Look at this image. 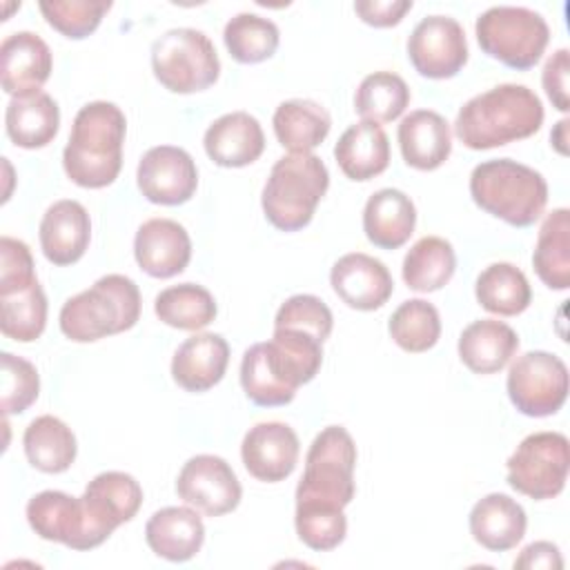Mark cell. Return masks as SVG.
Instances as JSON below:
<instances>
[{
	"instance_id": "obj_1",
	"label": "cell",
	"mask_w": 570,
	"mask_h": 570,
	"mask_svg": "<svg viewBox=\"0 0 570 570\" xmlns=\"http://www.w3.org/2000/svg\"><path fill=\"white\" fill-rule=\"evenodd\" d=\"M541 98L525 85L503 82L472 96L456 114L454 136L474 151L534 136L543 125Z\"/></svg>"
},
{
	"instance_id": "obj_2",
	"label": "cell",
	"mask_w": 570,
	"mask_h": 570,
	"mask_svg": "<svg viewBox=\"0 0 570 570\" xmlns=\"http://www.w3.org/2000/svg\"><path fill=\"white\" fill-rule=\"evenodd\" d=\"M127 118L109 100H94L80 107L62 151V167L71 183L85 189L111 185L122 167V142Z\"/></svg>"
},
{
	"instance_id": "obj_3",
	"label": "cell",
	"mask_w": 570,
	"mask_h": 570,
	"mask_svg": "<svg viewBox=\"0 0 570 570\" xmlns=\"http://www.w3.org/2000/svg\"><path fill=\"white\" fill-rule=\"evenodd\" d=\"M356 443L343 425L321 430L307 454L296 485V512H343L352 503Z\"/></svg>"
},
{
	"instance_id": "obj_4",
	"label": "cell",
	"mask_w": 570,
	"mask_h": 570,
	"mask_svg": "<svg viewBox=\"0 0 570 570\" xmlns=\"http://www.w3.org/2000/svg\"><path fill=\"white\" fill-rule=\"evenodd\" d=\"M470 196L476 207L512 227L534 225L548 203L546 178L512 158L479 163L470 174Z\"/></svg>"
},
{
	"instance_id": "obj_5",
	"label": "cell",
	"mask_w": 570,
	"mask_h": 570,
	"mask_svg": "<svg viewBox=\"0 0 570 570\" xmlns=\"http://www.w3.org/2000/svg\"><path fill=\"white\" fill-rule=\"evenodd\" d=\"M140 318L138 285L125 274L100 276L89 289L65 301L60 332L76 343H94L131 330Z\"/></svg>"
},
{
	"instance_id": "obj_6",
	"label": "cell",
	"mask_w": 570,
	"mask_h": 570,
	"mask_svg": "<svg viewBox=\"0 0 570 570\" xmlns=\"http://www.w3.org/2000/svg\"><path fill=\"white\" fill-rule=\"evenodd\" d=\"M330 187V171L316 154H287L272 165L263 185L265 218L281 232H298L314 218Z\"/></svg>"
},
{
	"instance_id": "obj_7",
	"label": "cell",
	"mask_w": 570,
	"mask_h": 570,
	"mask_svg": "<svg viewBox=\"0 0 570 570\" xmlns=\"http://www.w3.org/2000/svg\"><path fill=\"white\" fill-rule=\"evenodd\" d=\"M474 33L485 56L517 71L532 69L550 42L546 18L528 7L512 4L485 9L476 18Z\"/></svg>"
},
{
	"instance_id": "obj_8",
	"label": "cell",
	"mask_w": 570,
	"mask_h": 570,
	"mask_svg": "<svg viewBox=\"0 0 570 570\" xmlns=\"http://www.w3.org/2000/svg\"><path fill=\"white\" fill-rule=\"evenodd\" d=\"M151 69L171 94H196L218 80L220 60L209 36L191 27H178L154 40Z\"/></svg>"
},
{
	"instance_id": "obj_9",
	"label": "cell",
	"mask_w": 570,
	"mask_h": 570,
	"mask_svg": "<svg viewBox=\"0 0 570 570\" xmlns=\"http://www.w3.org/2000/svg\"><path fill=\"white\" fill-rule=\"evenodd\" d=\"M570 468V443L561 432L528 434L505 461V481L519 494L534 501L563 492Z\"/></svg>"
},
{
	"instance_id": "obj_10",
	"label": "cell",
	"mask_w": 570,
	"mask_h": 570,
	"mask_svg": "<svg viewBox=\"0 0 570 570\" xmlns=\"http://www.w3.org/2000/svg\"><path fill=\"white\" fill-rule=\"evenodd\" d=\"M505 387L521 414L534 419L550 416L568 399V367L557 354L532 350L512 361Z\"/></svg>"
},
{
	"instance_id": "obj_11",
	"label": "cell",
	"mask_w": 570,
	"mask_h": 570,
	"mask_svg": "<svg viewBox=\"0 0 570 570\" xmlns=\"http://www.w3.org/2000/svg\"><path fill=\"white\" fill-rule=\"evenodd\" d=\"M80 501L87 550H94L105 543L118 525L136 517L142 505V488L131 474L109 470L96 474L87 483Z\"/></svg>"
},
{
	"instance_id": "obj_12",
	"label": "cell",
	"mask_w": 570,
	"mask_h": 570,
	"mask_svg": "<svg viewBox=\"0 0 570 570\" xmlns=\"http://www.w3.org/2000/svg\"><path fill=\"white\" fill-rule=\"evenodd\" d=\"M407 58L423 78H454L468 62V40L461 22L450 16L419 20L407 38Z\"/></svg>"
},
{
	"instance_id": "obj_13",
	"label": "cell",
	"mask_w": 570,
	"mask_h": 570,
	"mask_svg": "<svg viewBox=\"0 0 570 570\" xmlns=\"http://www.w3.org/2000/svg\"><path fill=\"white\" fill-rule=\"evenodd\" d=\"M176 494L207 517H223L238 508L243 488L223 456L196 454L180 468Z\"/></svg>"
},
{
	"instance_id": "obj_14",
	"label": "cell",
	"mask_w": 570,
	"mask_h": 570,
	"mask_svg": "<svg viewBox=\"0 0 570 570\" xmlns=\"http://www.w3.org/2000/svg\"><path fill=\"white\" fill-rule=\"evenodd\" d=\"M136 183L149 203L176 207L196 194L198 169L183 147L158 145L142 154Z\"/></svg>"
},
{
	"instance_id": "obj_15",
	"label": "cell",
	"mask_w": 570,
	"mask_h": 570,
	"mask_svg": "<svg viewBox=\"0 0 570 570\" xmlns=\"http://www.w3.org/2000/svg\"><path fill=\"white\" fill-rule=\"evenodd\" d=\"M301 454L296 432L281 421H265L249 428L240 443V459L245 470L263 483L285 481Z\"/></svg>"
},
{
	"instance_id": "obj_16",
	"label": "cell",
	"mask_w": 570,
	"mask_h": 570,
	"mask_svg": "<svg viewBox=\"0 0 570 570\" xmlns=\"http://www.w3.org/2000/svg\"><path fill=\"white\" fill-rule=\"evenodd\" d=\"M330 285L347 307L358 312L383 307L394 292V281L385 263L363 252L341 256L332 265Z\"/></svg>"
},
{
	"instance_id": "obj_17",
	"label": "cell",
	"mask_w": 570,
	"mask_h": 570,
	"mask_svg": "<svg viewBox=\"0 0 570 570\" xmlns=\"http://www.w3.org/2000/svg\"><path fill=\"white\" fill-rule=\"evenodd\" d=\"M134 256L145 274L171 278L189 265L191 238L178 220L149 218L136 232Z\"/></svg>"
},
{
	"instance_id": "obj_18",
	"label": "cell",
	"mask_w": 570,
	"mask_h": 570,
	"mask_svg": "<svg viewBox=\"0 0 570 570\" xmlns=\"http://www.w3.org/2000/svg\"><path fill=\"white\" fill-rule=\"evenodd\" d=\"M40 249L58 267L78 263L91 240V218L78 200L62 198L47 207L40 220Z\"/></svg>"
},
{
	"instance_id": "obj_19",
	"label": "cell",
	"mask_w": 570,
	"mask_h": 570,
	"mask_svg": "<svg viewBox=\"0 0 570 570\" xmlns=\"http://www.w3.org/2000/svg\"><path fill=\"white\" fill-rule=\"evenodd\" d=\"M49 45L33 31L9 33L0 45V78L9 96L38 91L51 76Z\"/></svg>"
},
{
	"instance_id": "obj_20",
	"label": "cell",
	"mask_w": 570,
	"mask_h": 570,
	"mask_svg": "<svg viewBox=\"0 0 570 570\" xmlns=\"http://www.w3.org/2000/svg\"><path fill=\"white\" fill-rule=\"evenodd\" d=\"M205 154L218 167H247L261 158L265 134L261 122L247 111H232L216 118L203 136Z\"/></svg>"
},
{
	"instance_id": "obj_21",
	"label": "cell",
	"mask_w": 570,
	"mask_h": 570,
	"mask_svg": "<svg viewBox=\"0 0 570 570\" xmlns=\"http://www.w3.org/2000/svg\"><path fill=\"white\" fill-rule=\"evenodd\" d=\"M263 356L272 376L287 390L296 392L309 383L323 365V343L298 330H274L263 343Z\"/></svg>"
},
{
	"instance_id": "obj_22",
	"label": "cell",
	"mask_w": 570,
	"mask_h": 570,
	"mask_svg": "<svg viewBox=\"0 0 570 570\" xmlns=\"http://www.w3.org/2000/svg\"><path fill=\"white\" fill-rule=\"evenodd\" d=\"M229 363V345L220 334L200 332L185 338L171 358V379L185 392H207L220 383Z\"/></svg>"
},
{
	"instance_id": "obj_23",
	"label": "cell",
	"mask_w": 570,
	"mask_h": 570,
	"mask_svg": "<svg viewBox=\"0 0 570 570\" xmlns=\"http://www.w3.org/2000/svg\"><path fill=\"white\" fill-rule=\"evenodd\" d=\"M27 521L31 530L53 543L71 550H87L85 541V512L80 497L60 490H42L27 503Z\"/></svg>"
},
{
	"instance_id": "obj_24",
	"label": "cell",
	"mask_w": 570,
	"mask_h": 570,
	"mask_svg": "<svg viewBox=\"0 0 570 570\" xmlns=\"http://www.w3.org/2000/svg\"><path fill=\"white\" fill-rule=\"evenodd\" d=\"M145 541L156 557L183 563L200 552L205 525L196 508L167 505L156 510L145 523Z\"/></svg>"
},
{
	"instance_id": "obj_25",
	"label": "cell",
	"mask_w": 570,
	"mask_h": 570,
	"mask_svg": "<svg viewBox=\"0 0 570 570\" xmlns=\"http://www.w3.org/2000/svg\"><path fill=\"white\" fill-rule=\"evenodd\" d=\"M396 138L405 165L419 171L439 169L452 154L450 122L432 109L410 111L401 120Z\"/></svg>"
},
{
	"instance_id": "obj_26",
	"label": "cell",
	"mask_w": 570,
	"mask_h": 570,
	"mask_svg": "<svg viewBox=\"0 0 570 570\" xmlns=\"http://www.w3.org/2000/svg\"><path fill=\"white\" fill-rule=\"evenodd\" d=\"M468 525L472 539L481 548L490 552H505L521 543L528 528V517L521 503H517L512 497L492 492L472 505Z\"/></svg>"
},
{
	"instance_id": "obj_27",
	"label": "cell",
	"mask_w": 570,
	"mask_h": 570,
	"mask_svg": "<svg viewBox=\"0 0 570 570\" xmlns=\"http://www.w3.org/2000/svg\"><path fill=\"white\" fill-rule=\"evenodd\" d=\"M416 225L412 198L394 187L374 191L363 207V232L379 249H399L410 240Z\"/></svg>"
},
{
	"instance_id": "obj_28",
	"label": "cell",
	"mask_w": 570,
	"mask_h": 570,
	"mask_svg": "<svg viewBox=\"0 0 570 570\" xmlns=\"http://www.w3.org/2000/svg\"><path fill=\"white\" fill-rule=\"evenodd\" d=\"M459 358L474 374L501 372L519 350L517 332L497 318H479L459 336Z\"/></svg>"
},
{
	"instance_id": "obj_29",
	"label": "cell",
	"mask_w": 570,
	"mask_h": 570,
	"mask_svg": "<svg viewBox=\"0 0 570 570\" xmlns=\"http://www.w3.org/2000/svg\"><path fill=\"white\" fill-rule=\"evenodd\" d=\"M60 127L58 102L42 89L11 96L4 111V129L16 147L40 149L47 147Z\"/></svg>"
},
{
	"instance_id": "obj_30",
	"label": "cell",
	"mask_w": 570,
	"mask_h": 570,
	"mask_svg": "<svg viewBox=\"0 0 570 570\" xmlns=\"http://www.w3.org/2000/svg\"><path fill=\"white\" fill-rule=\"evenodd\" d=\"M334 158L350 180H372L390 165L387 134L381 125L370 120L350 125L334 147Z\"/></svg>"
},
{
	"instance_id": "obj_31",
	"label": "cell",
	"mask_w": 570,
	"mask_h": 570,
	"mask_svg": "<svg viewBox=\"0 0 570 570\" xmlns=\"http://www.w3.org/2000/svg\"><path fill=\"white\" fill-rule=\"evenodd\" d=\"M276 140L289 154H312L330 134L332 118L327 109L309 98L283 100L272 118Z\"/></svg>"
},
{
	"instance_id": "obj_32",
	"label": "cell",
	"mask_w": 570,
	"mask_h": 570,
	"mask_svg": "<svg viewBox=\"0 0 570 570\" xmlns=\"http://www.w3.org/2000/svg\"><path fill=\"white\" fill-rule=\"evenodd\" d=\"M22 448H24L27 461L36 470L47 474H60L69 470L78 452L76 434L62 419L53 414L36 416L24 428Z\"/></svg>"
},
{
	"instance_id": "obj_33",
	"label": "cell",
	"mask_w": 570,
	"mask_h": 570,
	"mask_svg": "<svg viewBox=\"0 0 570 570\" xmlns=\"http://www.w3.org/2000/svg\"><path fill=\"white\" fill-rule=\"evenodd\" d=\"M532 267L541 283L550 289L563 292L570 287V209L557 207L546 214L537 245L532 252Z\"/></svg>"
},
{
	"instance_id": "obj_34",
	"label": "cell",
	"mask_w": 570,
	"mask_h": 570,
	"mask_svg": "<svg viewBox=\"0 0 570 570\" xmlns=\"http://www.w3.org/2000/svg\"><path fill=\"white\" fill-rule=\"evenodd\" d=\"M456 269V254L450 240L441 236L419 238L403 258V281L414 292H436L445 287Z\"/></svg>"
},
{
	"instance_id": "obj_35",
	"label": "cell",
	"mask_w": 570,
	"mask_h": 570,
	"mask_svg": "<svg viewBox=\"0 0 570 570\" xmlns=\"http://www.w3.org/2000/svg\"><path fill=\"white\" fill-rule=\"evenodd\" d=\"M474 296L490 314L517 316L532 303V287L517 265L492 263L476 276Z\"/></svg>"
},
{
	"instance_id": "obj_36",
	"label": "cell",
	"mask_w": 570,
	"mask_h": 570,
	"mask_svg": "<svg viewBox=\"0 0 570 570\" xmlns=\"http://www.w3.org/2000/svg\"><path fill=\"white\" fill-rule=\"evenodd\" d=\"M154 312L169 327L198 332L216 318L218 307L207 287L198 283H178L165 287L156 296Z\"/></svg>"
},
{
	"instance_id": "obj_37",
	"label": "cell",
	"mask_w": 570,
	"mask_h": 570,
	"mask_svg": "<svg viewBox=\"0 0 570 570\" xmlns=\"http://www.w3.org/2000/svg\"><path fill=\"white\" fill-rule=\"evenodd\" d=\"M223 42L236 62L256 65L276 53L281 33L269 18L243 11L227 20Z\"/></svg>"
},
{
	"instance_id": "obj_38",
	"label": "cell",
	"mask_w": 570,
	"mask_h": 570,
	"mask_svg": "<svg viewBox=\"0 0 570 570\" xmlns=\"http://www.w3.org/2000/svg\"><path fill=\"white\" fill-rule=\"evenodd\" d=\"M410 87L394 71H374L367 73L356 94H354V111L370 122H392L396 120L405 107L410 105Z\"/></svg>"
},
{
	"instance_id": "obj_39",
	"label": "cell",
	"mask_w": 570,
	"mask_h": 570,
	"mask_svg": "<svg viewBox=\"0 0 570 570\" xmlns=\"http://www.w3.org/2000/svg\"><path fill=\"white\" fill-rule=\"evenodd\" d=\"M387 332L401 350L412 352V354L428 352L436 345V341L441 336L439 309L423 298L403 301L392 312Z\"/></svg>"
},
{
	"instance_id": "obj_40",
	"label": "cell",
	"mask_w": 570,
	"mask_h": 570,
	"mask_svg": "<svg viewBox=\"0 0 570 570\" xmlns=\"http://www.w3.org/2000/svg\"><path fill=\"white\" fill-rule=\"evenodd\" d=\"M0 332L18 343L40 338L47 325V296L36 281L27 289L0 296Z\"/></svg>"
},
{
	"instance_id": "obj_41",
	"label": "cell",
	"mask_w": 570,
	"mask_h": 570,
	"mask_svg": "<svg viewBox=\"0 0 570 570\" xmlns=\"http://www.w3.org/2000/svg\"><path fill=\"white\" fill-rule=\"evenodd\" d=\"M38 7L58 33L82 40L98 29L102 16L111 9V0H42Z\"/></svg>"
},
{
	"instance_id": "obj_42",
	"label": "cell",
	"mask_w": 570,
	"mask_h": 570,
	"mask_svg": "<svg viewBox=\"0 0 570 570\" xmlns=\"http://www.w3.org/2000/svg\"><path fill=\"white\" fill-rule=\"evenodd\" d=\"M240 385L245 396L261 407H278L294 401L296 392L283 387L269 372L265 356H263V343H254L245 350L240 361Z\"/></svg>"
},
{
	"instance_id": "obj_43",
	"label": "cell",
	"mask_w": 570,
	"mask_h": 570,
	"mask_svg": "<svg viewBox=\"0 0 570 570\" xmlns=\"http://www.w3.org/2000/svg\"><path fill=\"white\" fill-rule=\"evenodd\" d=\"M334 327L332 309L314 294L289 296L274 316V330H298L312 334L321 343L330 338Z\"/></svg>"
},
{
	"instance_id": "obj_44",
	"label": "cell",
	"mask_w": 570,
	"mask_h": 570,
	"mask_svg": "<svg viewBox=\"0 0 570 570\" xmlns=\"http://www.w3.org/2000/svg\"><path fill=\"white\" fill-rule=\"evenodd\" d=\"M2 363V412L22 414L40 394V376L31 361L11 352L0 354Z\"/></svg>"
},
{
	"instance_id": "obj_45",
	"label": "cell",
	"mask_w": 570,
	"mask_h": 570,
	"mask_svg": "<svg viewBox=\"0 0 570 570\" xmlns=\"http://www.w3.org/2000/svg\"><path fill=\"white\" fill-rule=\"evenodd\" d=\"M33 267V256L24 240L11 236L0 238V296L33 285L38 281Z\"/></svg>"
},
{
	"instance_id": "obj_46",
	"label": "cell",
	"mask_w": 570,
	"mask_h": 570,
	"mask_svg": "<svg viewBox=\"0 0 570 570\" xmlns=\"http://www.w3.org/2000/svg\"><path fill=\"white\" fill-rule=\"evenodd\" d=\"M568 73H570V53L568 49H557L543 65L541 71V85L546 89V96L550 98L552 107L559 111L570 109L568 98Z\"/></svg>"
},
{
	"instance_id": "obj_47",
	"label": "cell",
	"mask_w": 570,
	"mask_h": 570,
	"mask_svg": "<svg viewBox=\"0 0 570 570\" xmlns=\"http://www.w3.org/2000/svg\"><path fill=\"white\" fill-rule=\"evenodd\" d=\"M412 9V0H358L354 2L356 16L376 29L394 27Z\"/></svg>"
},
{
	"instance_id": "obj_48",
	"label": "cell",
	"mask_w": 570,
	"mask_h": 570,
	"mask_svg": "<svg viewBox=\"0 0 570 570\" xmlns=\"http://www.w3.org/2000/svg\"><path fill=\"white\" fill-rule=\"evenodd\" d=\"M514 570H561L563 559L559 546L552 541H534L514 559Z\"/></svg>"
},
{
	"instance_id": "obj_49",
	"label": "cell",
	"mask_w": 570,
	"mask_h": 570,
	"mask_svg": "<svg viewBox=\"0 0 570 570\" xmlns=\"http://www.w3.org/2000/svg\"><path fill=\"white\" fill-rule=\"evenodd\" d=\"M568 125H570V120H568V118H561V120L557 122V127L552 129V134H550L552 147H554L561 156H568Z\"/></svg>"
}]
</instances>
